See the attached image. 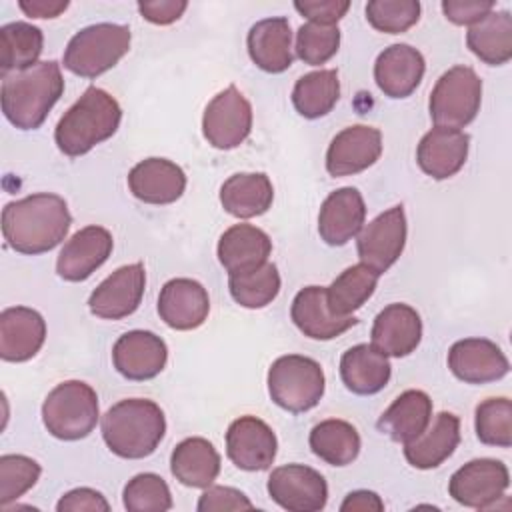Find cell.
<instances>
[{
    "mask_svg": "<svg viewBox=\"0 0 512 512\" xmlns=\"http://www.w3.org/2000/svg\"><path fill=\"white\" fill-rule=\"evenodd\" d=\"M72 216L58 194L38 192L8 202L2 210V234L6 244L20 254H44L56 248L68 234Z\"/></svg>",
    "mask_w": 512,
    "mask_h": 512,
    "instance_id": "obj_1",
    "label": "cell"
},
{
    "mask_svg": "<svg viewBox=\"0 0 512 512\" xmlns=\"http://www.w3.org/2000/svg\"><path fill=\"white\" fill-rule=\"evenodd\" d=\"M64 92L60 64L38 62L26 70L12 72L2 80V112L20 130H36Z\"/></svg>",
    "mask_w": 512,
    "mask_h": 512,
    "instance_id": "obj_2",
    "label": "cell"
},
{
    "mask_svg": "<svg viewBox=\"0 0 512 512\" xmlns=\"http://www.w3.org/2000/svg\"><path fill=\"white\" fill-rule=\"evenodd\" d=\"M164 432L162 408L146 398L120 400L102 416V438L110 452L120 458L140 460L150 456L162 442Z\"/></svg>",
    "mask_w": 512,
    "mask_h": 512,
    "instance_id": "obj_3",
    "label": "cell"
},
{
    "mask_svg": "<svg viewBox=\"0 0 512 512\" xmlns=\"http://www.w3.org/2000/svg\"><path fill=\"white\" fill-rule=\"evenodd\" d=\"M122 120V108L106 90L90 86L64 112L54 130V140L66 156H82L96 144L114 136Z\"/></svg>",
    "mask_w": 512,
    "mask_h": 512,
    "instance_id": "obj_4",
    "label": "cell"
},
{
    "mask_svg": "<svg viewBox=\"0 0 512 512\" xmlns=\"http://www.w3.org/2000/svg\"><path fill=\"white\" fill-rule=\"evenodd\" d=\"M130 28L100 22L76 32L64 50V68L82 78H96L118 64L130 50Z\"/></svg>",
    "mask_w": 512,
    "mask_h": 512,
    "instance_id": "obj_5",
    "label": "cell"
},
{
    "mask_svg": "<svg viewBox=\"0 0 512 512\" xmlns=\"http://www.w3.org/2000/svg\"><path fill=\"white\" fill-rule=\"evenodd\" d=\"M98 416V396L82 380L58 384L42 404V422L58 440L86 438L96 428Z\"/></svg>",
    "mask_w": 512,
    "mask_h": 512,
    "instance_id": "obj_6",
    "label": "cell"
},
{
    "mask_svg": "<svg viewBox=\"0 0 512 512\" xmlns=\"http://www.w3.org/2000/svg\"><path fill=\"white\" fill-rule=\"evenodd\" d=\"M322 366L300 354L280 356L268 370V392L276 406L300 414L314 408L324 396Z\"/></svg>",
    "mask_w": 512,
    "mask_h": 512,
    "instance_id": "obj_7",
    "label": "cell"
},
{
    "mask_svg": "<svg viewBox=\"0 0 512 512\" xmlns=\"http://www.w3.org/2000/svg\"><path fill=\"white\" fill-rule=\"evenodd\" d=\"M482 102V80L470 66H452L430 92V118L440 128L460 130L468 126Z\"/></svg>",
    "mask_w": 512,
    "mask_h": 512,
    "instance_id": "obj_8",
    "label": "cell"
},
{
    "mask_svg": "<svg viewBox=\"0 0 512 512\" xmlns=\"http://www.w3.org/2000/svg\"><path fill=\"white\" fill-rule=\"evenodd\" d=\"M250 130L252 106L234 84L208 102L202 116V132L208 144L218 150H232L248 138Z\"/></svg>",
    "mask_w": 512,
    "mask_h": 512,
    "instance_id": "obj_9",
    "label": "cell"
},
{
    "mask_svg": "<svg viewBox=\"0 0 512 512\" xmlns=\"http://www.w3.org/2000/svg\"><path fill=\"white\" fill-rule=\"evenodd\" d=\"M508 484L506 464L494 458H476L450 476L448 494L462 506L486 510L504 496Z\"/></svg>",
    "mask_w": 512,
    "mask_h": 512,
    "instance_id": "obj_10",
    "label": "cell"
},
{
    "mask_svg": "<svg viewBox=\"0 0 512 512\" xmlns=\"http://www.w3.org/2000/svg\"><path fill=\"white\" fill-rule=\"evenodd\" d=\"M406 214L404 206H392L378 214L358 232L356 250L362 264L384 274L402 254L406 246Z\"/></svg>",
    "mask_w": 512,
    "mask_h": 512,
    "instance_id": "obj_11",
    "label": "cell"
},
{
    "mask_svg": "<svg viewBox=\"0 0 512 512\" xmlns=\"http://www.w3.org/2000/svg\"><path fill=\"white\" fill-rule=\"evenodd\" d=\"M270 498L288 512H318L326 506L328 484L324 476L304 464H286L268 478Z\"/></svg>",
    "mask_w": 512,
    "mask_h": 512,
    "instance_id": "obj_12",
    "label": "cell"
},
{
    "mask_svg": "<svg viewBox=\"0 0 512 512\" xmlns=\"http://www.w3.org/2000/svg\"><path fill=\"white\" fill-rule=\"evenodd\" d=\"M276 450V434L264 420L240 416L228 426L226 454L236 468L246 472L268 470L276 458Z\"/></svg>",
    "mask_w": 512,
    "mask_h": 512,
    "instance_id": "obj_13",
    "label": "cell"
},
{
    "mask_svg": "<svg viewBox=\"0 0 512 512\" xmlns=\"http://www.w3.org/2000/svg\"><path fill=\"white\" fill-rule=\"evenodd\" d=\"M146 288V272L140 262L120 266L102 280L88 298V308L94 316L120 320L136 312Z\"/></svg>",
    "mask_w": 512,
    "mask_h": 512,
    "instance_id": "obj_14",
    "label": "cell"
},
{
    "mask_svg": "<svg viewBox=\"0 0 512 512\" xmlns=\"http://www.w3.org/2000/svg\"><path fill=\"white\" fill-rule=\"evenodd\" d=\"M382 154V134L378 128L354 124L338 132L326 152L330 176H350L370 168Z\"/></svg>",
    "mask_w": 512,
    "mask_h": 512,
    "instance_id": "obj_15",
    "label": "cell"
},
{
    "mask_svg": "<svg viewBox=\"0 0 512 512\" xmlns=\"http://www.w3.org/2000/svg\"><path fill=\"white\" fill-rule=\"evenodd\" d=\"M168 360L166 342L150 330H130L112 348V362L118 374L128 380H150L158 376Z\"/></svg>",
    "mask_w": 512,
    "mask_h": 512,
    "instance_id": "obj_16",
    "label": "cell"
},
{
    "mask_svg": "<svg viewBox=\"0 0 512 512\" xmlns=\"http://www.w3.org/2000/svg\"><path fill=\"white\" fill-rule=\"evenodd\" d=\"M450 372L468 384H486L508 374L510 364L502 348L486 338H464L448 352Z\"/></svg>",
    "mask_w": 512,
    "mask_h": 512,
    "instance_id": "obj_17",
    "label": "cell"
},
{
    "mask_svg": "<svg viewBox=\"0 0 512 512\" xmlns=\"http://www.w3.org/2000/svg\"><path fill=\"white\" fill-rule=\"evenodd\" d=\"M112 234L102 226H86L78 230L60 250L56 272L68 282L90 278L112 254Z\"/></svg>",
    "mask_w": 512,
    "mask_h": 512,
    "instance_id": "obj_18",
    "label": "cell"
},
{
    "mask_svg": "<svg viewBox=\"0 0 512 512\" xmlns=\"http://www.w3.org/2000/svg\"><path fill=\"white\" fill-rule=\"evenodd\" d=\"M210 312L206 288L192 278L168 280L158 296V314L174 330H194Z\"/></svg>",
    "mask_w": 512,
    "mask_h": 512,
    "instance_id": "obj_19",
    "label": "cell"
},
{
    "mask_svg": "<svg viewBox=\"0 0 512 512\" xmlns=\"http://www.w3.org/2000/svg\"><path fill=\"white\" fill-rule=\"evenodd\" d=\"M372 344L386 356L402 358L412 354L422 340L420 314L402 302L388 304L372 324Z\"/></svg>",
    "mask_w": 512,
    "mask_h": 512,
    "instance_id": "obj_20",
    "label": "cell"
},
{
    "mask_svg": "<svg viewBox=\"0 0 512 512\" xmlns=\"http://www.w3.org/2000/svg\"><path fill=\"white\" fill-rule=\"evenodd\" d=\"M366 220V204L362 194L352 188L334 190L320 206L318 234L330 246H344L358 236Z\"/></svg>",
    "mask_w": 512,
    "mask_h": 512,
    "instance_id": "obj_21",
    "label": "cell"
},
{
    "mask_svg": "<svg viewBox=\"0 0 512 512\" xmlns=\"http://www.w3.org/2000/svg\"><path fill=\"white\" fill-rule=\"evenodd\" d=\"M46 340V322L40 312L12 306L0 314V358L26 362L38 354Z\"/></svg>",
    "mask_w": 512,
    "mask_h": 512,
    "instance_id": "obj_22",
    "label": "cell"
},
{
    "mask_svg": "<svg viewBox=\"0 0 512 512\" xmlns=\"http://www.w3.org/2000/svg\"><path fill=\"white\" fill-rule=\"evenodd\" d=\"M468 148L470 136L466 132L436 126L422 136L416 148V162L424 174L434 180H446L466 164Z\"/></svg>",
    "mask_w": 512,
    "mask_h": 512,
    "instance_id": "obj_23",
    "label": "cell"
},
{
    "mask_svg": "<svg viewBox=\"0 0 512 512\" xmlns=\"http://www.w3.org/2000/svg\"><path fill=\"white\" fill-rule=\"evenodd\" d=\"M290 316L296 328L312 340H332L358 322L354 316H336L330 310L324 286L302 288L292 300Z\"/></svg>",
    "mask_w": 512,
    "mask_h": 512,
    "instance_id": "obj_24",
    "label": "cell"
},
{
    "mask_svg": "<svg viewBox=\"0 0 512 512\" xmlns=\"http://www.w3.org/2000/svg\"><path fill=\"white\" fill-rule=\"evenodd\" d=\"M426 70L424 56L410 44L384 48L374 64V80L388 98H406L422 82Z\"/></svg>",
    "mask_w": 512,
    "mask_h": 512,
    "instance_id": "obj_25",
    "label": "cell"
},
{
    "mask_svg": "<svg viewBox=\"0 0 512 512\" xmlns=\"http://www.w3.org/2000/svg\"><path fill=\"white\" fill-rule=\"evenodd\" d=\"M128 188L146 204H172L186 190V174L166 158H146L128 172Z\"/></svg>",
    "mask_w": 512,
    "mask_h": 512,
    "instance_id": "obj_26",
    "label": "cell"
},
{
    "mask_svg": "<svg viewBox=\"0 0 512 512\" xmlns=\"http://www.w3.org/2000/svg\"><path fill=\"white\" fill-rule=\"evenodd\" d=\"M248 54L252 62L270 74H280L292 64V28L282 16L264 18L248 32Z\"/></svg>",
    "mask_w": 512,
    "mask_h": 512,
    "instance_id": "obj_27",
    "label": "cell"
},
{
    "mask_svg": "<svg viewBox=\"0 0 512 512\" xmlns=\"http://www.w3.org/2000/svg\"><path fill=\"white\" fill-rule=\"evenodd\" d=\"M432 420V400L422 390L402 392L378 418L376 428L394 442L416 440Z\"/></svg>",
    "mask_w": 512,
    "mask_h": 512,
    "instance_id": "obj_28",
    "label": "cell"
},
{
    "mask_svg": "<svg viewBox=\"0 0 512 512\" xmlns=\"http://www.w3.org/2000/svg\"><path fill=\"white\" fill-rule=\"evenodd\" d=\"M392 374L388 356L374 344H356L340 358V378L344 386L360 396L380 392Z\"/></svg>",
    "mask_w": 512,
    "mask_h": 512,
    "instance_id": "obj_29",
    "label": "cell"
},
{
    "mask_svg": "<svg viewBox=\"0 0 512 512\" xmlns=\"http://www.w3.org/2000/svg\"><path fill=\"white\" fill-rule=\"evenodd\" d=\"M460 442V420L452 412L436 414L430 428L416 440L404 444V456L410 466L430 470L448 460Z\"/></svg>",
    "mask_w": 512,
    "mask_h": 512,
    "instance_id": "obj_30",
    "label": "cell"
},
{
    "mask_svg": "<svg viewBox=\"0 0 512 512\" xmlns=\"http://www.w3.org/2000/svg\"><path fill=\"white\" fill-rule=\"evenodd\" d=\"M216 252L228 274L246 272L268 262L272 240L264 230L252 224H234L220 236Z\"/></svg>",
    "mask_w": 512,
    "mask_h": 512,
    "instance_id": "obj_31",
    "label": "cell"
},
{
    "mask_svg": "<svg viewBox=\"0 0 512 512\" xmlns=\"http://www.w3.org/2000/svg\"><path fill=\"white\" fill-rule=\"evenodd\" d=\"M172 476L190 488H208L220 474V454L206 438H186L172 450Z\"/></svg>",
    "mask_w": 512,
    "mask_h": 512,
    "instance_id": "obj_32",
    "label": "cell"
},
{
    "mask_svg": "<svg viewBox=\"0 0 512 512\" xmlns=\"http://www.w3.org/2000/svg\"><path fill=\"white\" fill-rule=\"evenodd\" d=\"M274 188L262 172H240L230 176L220 188L222 208L236 218H254L272 206Z\"/></svg>",
    "mask_w": 512,
    "mask_h": 512,
    "instance_id": "obj_33",
    "label": "cell"
},
{
    "mask_svg": "<svg viewBox=\"0 0 512 512\" xmlns=\"http://www.w3.org/2000/svg\"><path fill=\"white\" fill-rule=\"evenodd\" d=\"M468 48L486 64L502 66L512 58V16L508 10L486 14L470 26Z\"/></svg>",
    "mask_w": 512,
    "mask_h": 512,
    "instance_id": "obj_34",
    "label": "cell"
},
{
    "mask_svg": "<svg viewBox=\"0 0 512 512\" xmlns=\"http://www.w3.org/2000/svg\"><path fill=\"white\" fill-rule=\"evenodd\" d=\"M310 448L312 452L330 466H348L360 454V434L358 430L338 418L322 420L310 430Z\"/></svg>",
    "mask_w": 512,
    "mask_h": 512,
    "instance_id": "obj_35",
    "label": "cell"
},
{
    "mask_svg": "<svg viewBox=\"0 0 512 512\" xmlns=\"http://www.w3.org/2000/svg\"><path fill=\"white\" fill-rule=\"evenodd\" d=\"M44 36L38 26L28 22H10L0 28V72L2 78L10 72L26 70L38 64Z\"/></svg>",
    "mask_w": 512,
    "mask_h": 512,
    "instance_id": "obj_36",
    "label": "cell"
},
{
    "mask_svg": "<svg viewBox=\"0 0 512 512\" xmlns=\"http://www.w3.org/2000/svg\"><path fill=\"white\" fill-rule=\"evenodd\" d=\"M340 98V80L336 70L308 72L296 80L292 104L296 112L308 120L326 116Z\"/></svg>",
    "mask_w": 512,
    "mask_h": 512,
    "instance_id": "obj_37",
    "label": "cell"
},
{
    "mask_svg": "<svg viewBox=\"0 0 512 512\" xmlns=\"http://www.w3.org/2000/svg\"><path fill=\"white\" fill-rule=\"evenodd\" d=\"M380 274L366 264H354L346 268L326 288V300L336 316H352L354 310L374 294Z\"/></svg>",
    "mask_w": 512,
    "mask_h": 512,
    "instance_id": "obj_38",
    "label": "cell"
},
{
    "mask_svg": "<svg viewBox=\"0 0 512 512\" xmlns=\"http://www.w3.org/2000/svg\"><path fill=\"white\" fill-rule=\"evenodd\" d=\"M228 288L240 306L252 310L264 308L280 292V274L274 264L264 262L258 268L228 274Z\"/></svg>",
    "mask_w": 512,
    "mask_h": 512,
    "instance_id": "obj_39",
    "label": "cell"
},
{
    "mask_svg": "<svg viewBox=\"0 0 512 512\" xmlns=\"http://www.w3.org/2000/svg\"><path fill=\"white\" fill-rule=\"evenodd\" d=\"M476 436L482 444L512 446V402L508 398H486L476 406Z\"/></svg>",
    "mask_w": 512,
    "mask_h": 512,
    "instance_id": "obj_40",
    "label": "cell"
},
{
    "mask_svg": "<svg viewBox=\"0 0 512 512\" xmlns=\"http://www.w3.org/2000/svg\"><path fill=\"white\" fill-rule=\"evenodd\" d=\"M124 508L128 512H166L172 508V494L162 476L144 472L136 474L124 486Z\"/></svg>",
    "mask_w": 512,
    "mask_h": 512,
    "instance_id": "obj_41",
    "label": "cell"
},
{
    "mask_svg": "<svg viewBox=\"0 0 512 512\" xmlns=\"http://www.w3.org/2000/svg\"><path fill=\"white\" fill-rule=\"evenodd\" d=\"M340 46V28L336 24H302L296 32V56L310 66L328 62Z\"/></svg>",
    "mask_w": 512,
    "mask_h": 512,
    "instance_id": "obj_42",
    "label": "cell"
},
{
    "mask_svg": "<svg viewBox=\"0 0 512 512\" xmlns=\"http://www.w3.org/2000/svg\"><path fill=\"white\" fill-rule=\"evenodd\" d=\"M40 464L22 454L0 456V506L6 508L28 492L40 478Z\"/></svg>",
    "mask_w": 512,
    "mask_h": 512,
    "instance_id": "obj_43",
    "label": "cell"
},
{
    "mask_svg": "<svg viewBox=\"0 0 512 512\" xmlns=\"http://www.w3.org/2000/svg\"><path fill=\"white\" fill-rule=\"evenodd\" d=\"M420 18L418 0H372L366 4V20L386 34H402Z\"/></svg>",
    "mask_w": 512,
    "mask_h": 512,
    "instance_id": "obj_44",
    "label": "cell"
},
{
    "mask_svg": "<svg viewBox=\"0 0 512 512\" xmlns=\"http://www.w3.org/2000/svg\"><path fill=\"white\" fill-rule=\"evenodd\" d=\"M198 512H222V510H252L254 504L248 496L230 486H208L198 500Z\"/></svg>",
    "mask_w": 512,
    "mask_h": 512,
    "instance_id": "obj_45",
    "label": "cell"
},
{
    "mask_svg": "<svg viewBox=\"0 0 512 512\" xmlns=\"http://www.w3.org/2000/svg\"><path fill=\"white\" fill-rule=\"evenodd\" d=\"M492 10H494L492 0H444L442 2L444 16L458 26H464V24L472 26Z\"/></svg>",
    "mask_w": 512,
    "mask_h": 512,
    "instance_id": "obj_46",
    "label": "cell"
},
{
    "mask_svg": "<svg viewBox=\"0 0 512 512\" xmlns=\"http://www.w3.org/2000/svg\"><path fill=\"white\" fill-rule=\"evenodd\" d=\"M294 8L316 24H336L350 8L348 0H304L294 2Z\"/></svg>",
    "mask_w": 512,
    "mask_h": 512,
    "instance_id": "obj_47",
    "label": "cell"
},
{
    "mask_svg": "<svg viewBox=\"0 0 512 512\" xmlns=\"http://www.w3.org/2000/svg\"><path fill=\"white\" fill-rule=\"evenodd\" d=\"M58 512H78V510H90V512H108L110 504L108 500L92 488H74L70 492H66L58 504H56Z\"/></svg>",
    "mask_w": 512,
    "mask_h": 512,
    "instance_id": "obj_48",
    "label": "cell"
},
{
    "mask_svg": "<svg viewBox=\"0 0 512 512\" xmlns=\"http://www.w3.org/2000/svg\"><path fill=\"white\" fill-rule=\"evenodd\" d=\"M188 8V2L184 0H160V2H138V12L142 18H146L152 24H172L176 22L184 10Z\"/></svg>",
    "mask_w": 512,
    "mask_h": 512,
    "instance_id": "obj_49",
    "label": "cell"
},
{
    "mask_svg": "<svg viewBox=\"0 0 512 512\" xmlns=\"http://www.w3.org/2000/svg\"><path fill=\"white\" fill-rule=\"evenodd\" d=\"M342 512H382L384 510V502L380 500V496L376 492L370 490H354L350 492L344 502L340 504Z\"/></svg>",
    "mask_w": 512,
    "mask_h": 512,
    "instance_id": "obj_50",
    "label": "cell"
},
{
    "mask_svg": "<svg viewBox=\"0 0 512 512\" xmlns=\"http://www.w3.org/2000/svg\"><path fill=\"white\" fill-rule=\"evenodd\" d=\"M18 6L26 16H32V18H56L68 8V2L66 0H20Z\"/></svg>",
    "mask_w": 512,
    "mask_h": 512,
    "instance_id": "obj_51",
    "label": "cell"
}]
</instances>
